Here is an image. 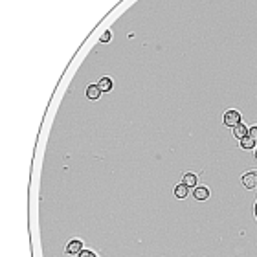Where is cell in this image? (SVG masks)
Listing matches in <instances>:
<instances>
[{
  "label": "cell",
  "mask_w": 257,
  "mask_h": 257,
  "mask_svg": "<svg viewBox=\"0 0 257 257\" xmlns=\"http://www.w3.org/2000/svg\"><path fill=\"white\" fill-rule=\"evenodd\" d=\"M241 120H243V118H241V112L235 110V108H228V110L224 112V116H222L224 125L230 127V129H233V127H237L239 123H243Z\"/></svg>",
  "instance_id": "obj_1"
},
{
  "label": "cell",
  "mask_w": 257,
  "mask_h": 257,
  "mask_svg": "<svg viewBox=\"0 0 257 257\" xmlns=\"http://www.w3.org/2000/svg\"><path fill=\"white\" fill-rule=\"evenodd\" d=\"M85 250V243L79 239V237H74V239H70L64 246V253L68 255H79L81 252Z\"/></svg>",
  "instance_id": "obj_2"
},
{
  "label": "cell",
  "mask_w": 257,
  "mask_h": 257,
  "mask_svg": "<svg viewBox=\"0 0 257 257\" xmlns=\"http://www.w3.org/2000/svg\"><path fill=\"white\" fill-rule=\"evenodd\" d=\"M241 184L246 189H257V169H252L241 176Z\"/></svg>",
  "instance_id": "obj_3"
},
{
  "label": "cell",
  "mask_w": 257,
  "mask_h": 257,
  "mask_svg": "<svg viewBox=\"0 0 257 257\" xmlns=\"http://www.w3.org/2000/svg\"><path fill=\"white\" fill-rule=\"evenodd\" d=\"M193 198L198 200V202H204L209 198V188L207 185H197V188L193 189Z\"/></svg>",
  "instance_id": "obj_4"
},
{
  "label": "cell",
  "mask_w": 257,
  "mask_h": 257,
  "mask_svg": "<svg viewBox=\"0 0 257 257\" xmlns=\"http://www.w3.org/2000/svg\"><path fill=\"white\" fill-rule=\"evenodd\" d=\"M85 94H86V98H88V99L96 101V99H99V98H101L103 92H101V88L98 86V83H92V85H88V86H86V92H85Z\"/></svg>",
  "instance_id": "obj_5"
},
{
  "label": "cell",
  "mask_w": 257,
  "mask_h": 257,
  "mask_svg": "<svg viewBox=\"0 0 257 257\" xmlns=\"http://www.w3.org/2000/svg\"><path fill=\"white\" fill-rule=\"evenodd\" d=\"M173 195H175V198L184 200V198H188V195H189V188L180 182V184H176L175 188H173Z\"/></svg>",
  "instance_id": "obj_6"
},
{
  "label": "cell",
  "mask_w": 257,
  "mask_h": 257,
  "mask_svg": "<svg viewBox=\"0 0 257 257\" xmlns=\"http://www.w3.org/2000/svg\"><path fill=\"white\" fill-rule=\"evenodd\" d=\"M182 184H185L189 189H191V188L195 189L197 185H198V176H197L195 173H184V175H182Z\"/></svg>",
  "instance_id": "obj_7"
},
{
  "label": "cell",
  "mask_w": 257,
  "mask_h": 257,
  "mask_svg": "<svg viewBox=\"0 0 257 257\" xmlns=\"http://www.w3.org/2000/svg\"><path fill=\"white\" fill-rule=\"evenodd\" d=\"M231 134H233V136H235V138L239 140V142H241L243 138L250 136V129H248V127H246L244 123H239L237 127H233V129H231Z\"/></svg>",
  "instance_id": "obj_8"
},
{
  "label": "cell",
  "mask_w": 257,
  "mask_h": 257,
  "mask_svg": "<svg viewBox=\"0 0 257 257\" xmlns=\"http://www.w3.org/2000/svg\"><path fill=\"white\" fill-rule=\"evenodd\" d=\"M98 86L101 88V92H110V90L114 88V81H112V77H108V75H103V77H99V81H98Z\"/></svg>",
  "instance_id": "obj_9"
},
{
  "label": "cell",
  "mask_w": 257,
  "mask_h": 257,
  "mask_svg": "<svg viewBox=\"0 0 257 257\" xmlns=\"http://www.w3.org/2000/svg\"><path fill=\"white\" fill-rule=\"evenodd\" d=\"M239 143H241V149H244V151H250V149H255V145H257V143L253 142V140H252L250 136H246V138H243V140H241V142H239Z\"/></svg>",
  "instance_id": "obj_10"
},
{
  "label": "cell",
  "mask_w": 257,
  "mask_h": 257,
  "mask_svg": "<svg viewBox=\"0 0 257 257\" xmlns=\"http://www.w3.org/2000/svg\"><path fill=\"white\" fill-rule=\"evenodd\" d=\"M77 257H99V255H98L94 250H88V248H85V250H83V252H81Z\"/></svg>",
  "instance_id": "obj_11"
},
{
  "label": "cell",
  "mask_w": 257,
  "mask_h": 257,
  "mask_svg": "<svg viewBox=\"0 0 257 257\" xmlns=\"http://www.w3.org/2000/svg\"><path fill=\"white\" fill-rule=\"evenodd\" d=\"M250 138H252V140H253V142L257 143V123L250 127Z\"/></svg>",
  "instance_id": "obj_12"
},
{
  "label": "cell",
  "mask_w": 257,
  "mask_h": 257,
  "mask_svg": "<svg viewBox=\"0 0 257 257\" xmlns=\"http://www.w3.org/2000/svg\"><path fill=\"white\" fill-rule=\"evenodd\" d=\"M110 39H112V31H108V30H107V31L101 35V39H99V40H101V42H110Z\"/></svg>",
  "instance_id": "obj_13"
},
{
  "label": "cell",
  "mask_w": 257,
  "mask_h": 257,
  "mask_svg": "<svg viewBox=\"0 0 257 257\" xmlns=\"http://www.w3.org/2000/svg\"><path fill=\"white\" fill-rule=\"evenodd\" d=\"M253 213H255V220H257V202H255V207H253Z\"/></svg>",
  "instance_id": "obj_14"
},
{
  "label": "cell",
  "mask_w": 257,
  "mask_h": 257,
  "mask_svg": "<svg viewBox=\"0 0 257 257\" xmlns=\"http://www.w3.org/2000/svg\"><path fill=\"white\" fill-rule=\"evenodd\" d=\"M253 154H255V160H257V147H255V151H253Z\"/></svg>",
  "instance_id": "obj_15"
}]
</instances>
